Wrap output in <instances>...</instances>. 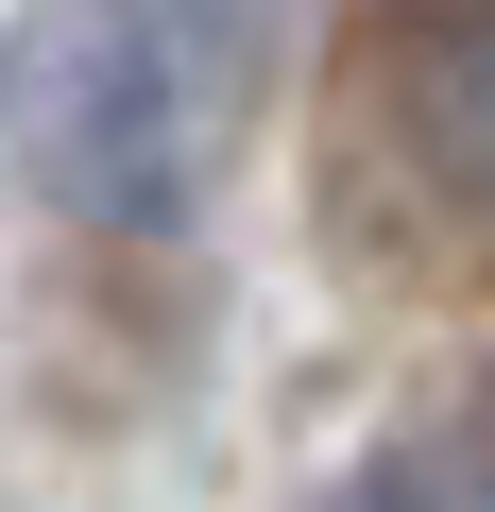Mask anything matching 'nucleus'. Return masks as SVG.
<instances>
[{
	"mask_svg": "<svg viewBox=\"0 0 495 512\" xmlns=\"http://www.w3.org/2000/svg\"><path fill=\"white\" fill-rule=\"evenodd\" d=\"M274 69V0H18L0 18V171L86 239H171Z\"/></svg>",
	"mask_w": 495,
	"mask_h": 512,
	"instance_id": "f257e3e1",
	"label": "nucleus"
},
{
	"mask_svg": "<svg viewBox=\"0 0 495 512\" xmlns=\"http://www.w3.org/2000/svg\"><path fill=\"white\" fill-rule=\"evenodd\" d=\"M359 120L393 188L495 256V0H376L359 18Z\"/></svg>",
	"mask_w": 495,
	"mask_h": 512,
	"instance_id": "f03ea898",
	"label": "nucleus"
},
{
	"mask_svg": "<svg viewBox=\"0 0 495 512\" xmlns=\"http://www.w3.org/2000/svg\"><path fill=\"white\" fill-rule=\"evenodd\" d=\"M308 512H444V495H427V461H342Z\"/></svg>",
	"mask_w": 495,
	"mask_h": 512,
	"instance_id": "7ed1b4c3",
	"label": "nucleus"
},
{
	"mask_svg": "<svg viewBox=\"0 0 495 512\" xmlns=\"http://www.w3.org/2000/svg\"><path fill=\"white\" fill-rule=\"evenodd\" d=\"M444 512H495V393H478V427H461V478H444Z\"/></svg>",
	"mask_w": 495,
	"mask_h": 512,
	"instance_id": "20e7f679",
	"label": "nucleus"
}]
</instances>
